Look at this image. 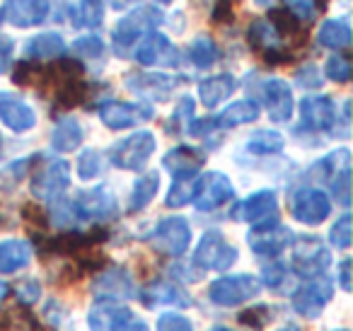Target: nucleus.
<instances>
[{"label":"nucleus","mask_w":353,"mask_h":331,"mask_svg":"<svg viewBox=\"0 0 353 331\" xmlns=\"http://www.w3.org/2000/svg\"><path fill=\"white\" fill-rule=\"evenodd\" d=\"M261 283L254 276H223L208 285V297L218 307H240L245 302L259 297Z\"/></svg>","instance_id":"1"},{"label":"nucleus","mask_w":353,"mask_h":331,"mask_svg":"<svg viewBox=\"0 0 353 331\" xmlns=\"http://www.w3.org/2000/svg\"><path fill=\"white\" fill-rule=\"evenodd\" d=\"M162 22V12L157 8H138L131 15H123L114 27V49L119 56H126V51L141 39V34L155 30Z\"/></svg>","instance_id":"2"},{"label":"nucleus","mask_w":353,"mask_h":331,"mask_svg":"<svg viewBox=\"0 0 353 331\" xmlns=\"http://www.w3.org/2000/svg\"><path fill=\"white\" fill-rule=\"evenodd\" d=\"M237 259H240L237 247H232L218 230L203 234L199 239L196 252H194V263L206 268V271H228Z\"/></svg>","instance_id":"3"},{"label":"nucleus","mask_w":353,"mask_h":331,"mask_svg":"<svg viewBox=\"0 0 353 331\" xmlns=\"http://www.w3.org/2000/svg\"><path fill=\"white\" fill-rule=\"evenodd\" d=\"M68 210L73 220H94L104 223L117 213V199L107 186H94V189L80 191L68 203Z\"/></svg>","instance_id":"4"},{"label":"nucleus","mask_w":353,"mask_h":331,"mask_svg":"<svg viewBox=\"0 0 353 331\" xmlns=\"http://www.w3.org/2000/svg\"><path fill=\"white\" fill-rule=\"evenodd\" d=\"M155 146L157 141L150 131H136L133 136L123 138L112 148V162L119 170L141 172L155 152Z\"/></svg>","instance_id":"5"},{"label":"nucleus","mask_w":353,"mask_h":331,"mask_svg":"<svg viewBox=\"0 0 353 331\" xmlns=\"http://www.w3.org/2000/svg\"><path fill=\"white\" fill-rule=\"evenodd\" d=\"M150 244L162 254L170 257H182L192 244V228H189L187 218L182 215H172V218H162L155 225L150 234Z\"/></svg>","instance_id":"6"},{"label":"nucleus","mask_w":353,"mask_h":331,"mask_svg":"<svg viewBox=\"0 0 353 331\" xmlns=\"http://www.w3.org/2000/svg\"><path fill=\"white\" fill-rule=\"evenodd\" d=\"M332 297L334 283L324 276H312V281H307L293 292V310L303 319H314L322 314V310L332 302Z\"/></svg>","instance_id":"7"},{"label":"nucleus","mask_w":353,"mask_h":331,"mask_svg":"<svg viewBox=\"0 0 353 331\" xmlns=\"http://www.w3.org/2000/svg\"><path fill=\"white\" fill-rule=\"evenodd\" d=\"M332 213V201L322 189L303 186L290 199V215L303 225H319Z\"/></svg>","instance_id":"8"},{"label":"nucleus","mask_w":353,"mask_h":331,"mask_svg":"<svg viewBox=\"0 0 353 331\" xmlns=\"http://www.w3.org/2000/svg\"><path fill=\"white\" fill-rule=\"evenodd\" d=\"M295 249H293V268L295 273L305 278L312 276H322L324 271L332 263V254L327 247H322L317 237H298L293 239Z\"/></svg>","instance_id":"9"},{"label":"nucleus","mask_w":353,"mask_h":331,"mask_svg":"<svg viewBox=\"0 0 353 331\" xmlns=\"http://www.w3.org/2000/svg\"><path fill=\"white\" fill-rule=\"evenodd\" d=\"M70 184V167L65 160H51L37 170L32 177V194L41 201H54L68 189Z\"/></svg>","instance_id":"10"},{"label":"nucleus","mask_w":353,"mask_h":331,"mask_svg":"<svg viewBox=\"0 0 353 331\" xmlns=\"http://www.w3.org/2000/svg\"><path fill=\"white\" fill-rule=\"evenodd\" d=\"M235 196V189H232V181L228 179L223 172H208L201 179H196V194H194V205L201 213H208V210L221 208L225 201H230Z\"/></svg>","instance_id":"11"},{"label":"nucleus","mask_w":353,"mask_h":331,"mask_svg":"<svg viewBox=\"0 0 353 331\" xmlns=\"http://www.w3.org/2000/svg\"><path fill=\"white\" fill-rule=\"evenodd\" d=\"M133 319V312L117 297H99L88 312L90 331H119L123 324Z\"/></svg>","instance_id":"12"},{"label":"nucleus","mask_w":353,"mask_h":331,"mask_svg":"<svg viewBox=\"0 0 353 331\" xmlns=\"http://www.w3.org/2000/svg\"><path fill=\"white\" fill-rule=\"evenodd\" d=\"M293 232L279 223L254 225V230H250V234H247L250 249L259 257H279L285 247L293 244Z\"/></svg>","instance_id":"13"},{"label":"nucleus","mask_w":353,"mask_h":331,"mask_svg":"<svg viewBox=\"0 0 353 331\" xmlns=\"http://www.w3.org/2000/svg\"><path fill=\"white\" fill-rule=\"evenodd\" d=\"M99 119L112 131H121V128H131L143 121H150L152 109L131 102H107L99 107Z\"/></svg>","instance_id":"14"},{"label":"nucleus","mask_w":353,"mask_h":331,"mask_svg":"<svg viewBox=\"0 0 353 331\" xmlns=\"http://www.w3.org/2000/svg\"><path fill=\"white\" fill-rule=\"evenodd\" d=\"M126 85L131 92L141 94V97L165 102L182 85V78H174V75H167V73H133L126 78Z\"/></svg>","instance_id":"15"},{"label":"nucleus","mask_w":353,"mask_h":331,"mask_svg":"<svg viewBox=\"0 0 353 331\" xmlns=\"http://www.w3.org/2000/svg\"><path fill=\"white\" fill-rule=\"evenodd\" d=\"M235 218L247 220L252 225L279 223V196L271 189H261L252 194L240 203V210H235Z\"/></svg>","instance_id":"16"},{"label":"nucleus","mask_w":353,"mask_h":331,"mask_svg":"<svg viewBox=\"0 0 353 331\" xmlns=\"http://www.w3.org/2000/svg\"><path fill=\"white\" fill-rule=\"evenodd\" d=\"M261 97H264V104L269 109L271 121L276 123H285L293 117V92H290V85L281 78H269L264 85H261Z\"/></svg>","instance_id":"17"},{"label":"nucleus","mask_w":353,"mask_h":331,"mask_svg":"<svg viewBox=\"0 0 353 331\" xmlns=\"http://www.w3.org/2000/svg\"><path fill=\"white\" fill-rule=\"evenodd\" d=\"M49 0H6L3 6V20H8L12 27H37L49 17Z\"/></svg>","instance_id":"18"},{"label":"nucleus","mask_w":353,"mask_h":331,"mask_svg":"<svg viewBox=\"0 0 353 331\" xmlns=\"http://www.w3.org/2000/svg\"><path fill=\"white\" fill-rule=\"evenodd\" d=\"M300 119L310 131H332L336 123V107L324 94H310L300 102Z\"/></svg>","instance_id":"19"},{"label":"nucleus","mask_w":353,"mask_h":331,"mask_svg":"<svg viewBox=\"0 0 353 331\" xmlns=\"http://www.w3.org/2000/svg\"><path fill=\"white\" fill-rule=\"evenodd\" d=\"M0 121L6 123L10 131L15 133H27L37 126V114L25 99H20L17 94L0 92Z\"/></svg>","instance_id":"20"},{"label":"nucleus","mask_w":353,"mask_h":331,"mask_svg":"<svg viewBox=\"0 0 353 331\" xmlns=\"http://www.w3.org/2000/svg\"><path fill=\"white\" fill-rule=\"evenodd\" d=\"M136 59L143 66H174L179 56H176V49L165 34L150 30V34L138 44Z\"/></svg>","instance_id":"21"},{"label":"nucleus","mask_w":353,"mask_h":331,"mask_svg":"<svg viewBox=\"0 0 353 331\" xmlns=\"http://www.w3.org/2000/svg\"><path fill=\"white\" fill-rule=\"evenodd\" d=\"M203 155L201 150L196 148H189V146H176L162 157V165H165L167 172L176 177V179H182V177H196L199 170L203 167Z\"/></svg>","instance_id":"22"},{"label":"nucleus","mask_w":353,"mask_h":331,"mask_svg":"<svg viewBox=\"0 0 353 331\" xmlns=\"http://www.w3.org/2000/svg\"><path fill=\"white\" fill-rule=\"evenodd\" d=\"M237 88V80L232 75L223 73V75H213L199 83V99H201L203 107L216 109L218 104H223Z\"/></svg>","instance_id":"23"},{"label":"nucleus","mask_w":353,"mask_h":331,"mask_svg":"<svg viewBox=\"0 0 353 331\" xmlns=\"http://www.w3.org/2000/svg\"><path fill=\"white\" fill-rule=\"evenodd\" d=\"M145 307H157V305H192L189 295L174 283H152V285H145L141 292Z\"/></svg>","instance_id":"24"},{"label":"nucleus","mask_w":353,"mask_h":331,"mask_svg":"<svg viewBox=\"0 0 353 331\" xmlns=\"http://www.w3.org/2000/svg\"><path fill=\"white\" fill-rule=\"evenodd\" d=\"M83 138H85V131L78 119L65 117L56 123L54 133H51V146H54L56 152H73L83 146Z\"/></svg>","instance_id":"25"},{"label":"nucleus","mask_w":353,"mask_h":331,"mask_svg":"<svg viewBox=\"0 0 353 331\" xmlns=\"http://www.w3.org/2000/svg\"><path fill=\"white\" fill-rule=\"evenodd\" d=\"M32 259V247L25 239H6L0 242V273H17Z\"/></svg>","instance_id":"26"},{"label":"nucleus","mask_w":353,"mask_h":331,"mask_svg":"<svg viewBox=\"0 0 353 331\" xmlns=\"http://www.w3.org/2000/svg\"><path fill=\"white\" fill-rule=\"evenodd\" d=\"M65 51L63 37H59L56 32H46V34L32 37L25 44V54L32 61H51L56 56H61Z\"/></svg>","instance_id":"27"},{"label":"nucleus","mask_w":353,"mask_h":331,"mask_svg":"<svg viewBox=\"0 0 353 331\" xmlns=\"http://www.w3.org/2000/svg\"><path fill=\"white\" fill-rule=\"evenodd\" d=\"M256 117H259V107H256L254 102H250V99H242V102H235L228 109H223L213 121L221 128H235V126H242V123L256 121Z\"/></svg>","instance_id":"28"},{"label":"nucleus","mask_w":353,"mask_h":331,"mask_svg":"<svg viewBox=\"0 0 353 331\" xmlns=\"http://www.w3.org/2000/svg\"><path fill=\"white\" fill-rule=\"evenodd\" d=\"M247 37H250L252 49L261 51L264 56L279 51L276 46H279V41H281V34L276 32V27L271 25L269 20H254L250 25V30H247Z\"/></svg>","instance_id":"29"},{"label":"nucleus","mask_w":353,"mask_h":331,"mask_svg":"<svg viewBox=\"0 0 353 331\" xmlns=\"http://www.w3.org/2000/svg\"><path fill=\"white\" fill-rule=\"evenodd\" d=\"M348 162H351L348 150L346 148H339V150H334L332 155H327L319 162H314V165L310 167V177L317 179V181H332L339 172L348 170Z\"/></svg>","instance_id":"30"},{"label":"nucleus","mask_w":353,"mask_h":331,"mask_svg":"<svg viewBox=\"0 0 353 331\" xmlns=\"http://www.w3.org/2000/svg\"><path fill=\"white\" fill-rule=\"evenodd\" d=\"M317 41L332 51L346 49L351 44V27L346 20H327L317 32Z\"/></svg>","instance_id":"31"},{"label":"nucleus","mask_w":353,"mask_h":331,"mask_svg":"<svg viewBox=\"0 0 353 331\" xmlns=\"http://www.w3.org/2000/svg\"><path fill=\"white\" fill-rule=\"evenodd\" d=\"M157 189H160V174L157 172H145L141 174V179L133 184L131 199H128V210H143L152 199H155Z\"/></svg>","instance_id":"32"},{"label":"nucleus","mask_w":353,"mask_h":331,"mask_svg":"<svg viewBox=\"0 0 353 331\" xmlns=\"http://www.w3.org/2000/svg\"><path fill=\"white\" fill-rule=\"evenodd\" d=\"M283 136L279 131H256L250 136L247 141V150L252 155H274V152H281L283 150Z\"/></svg>","instance_id":"33"},{"label":"nucleus","mask_w":353,"mask_h":331,"mask_svg":"<svg viewBox=\"0 0 353 331\" xmlns=\"http://www.w3.org/2000/svg\"><path fill=\"white\" fill-rule=\"evenodd\" d=\"M187 54H189V59H192V63L199 66V68H211L218 59L216 44H213L208 37H196V39H192Z\"/></svg>","instance_id":"34"},{"label":"nucleus","mask_w":353,"mask_h":331,"mask_svg":"<svg viewBox=\"0 0 353 331\" xmlns=\"http://www.w3.org/2000/svg\"><path fill=\"white\" fill-rule=\"evenodd\" d=\"M97 290L114 292V295L126 297L133 292V283H131V278H128L126 271H121V268H112V271L102 273V278L97 281Z\"/></svg>","instance_id":"35"},{"label":"nucleus","mask_w":353,"mask_h":331,"mask_svg":"<svg viewBox=\"0 0 353 331\" xmlns=\"http://www.w3.org/2000/svg\"><path fill=\"white\" fill-rule=\"evenodd\" d=\"M194 194H196V179L194 177H182V179H176L172 184L170 194H167V205L170 208H182L194 199Z\"/></svg>","instance_id":"36"},{"label":"nucleus","mask_w":353,"mask_h":331,"mask_svg":"<svg viewBox=\"0 0 353 331\" xmlns=\"http://www.w3.org/2000/svg\"><path fill=\"white\" fill-rule=\"evenodd\" d=\"M104 172V157L99 150H83L78 157V177L83 181H90Z\"/></svg>","instance_id":"37"},{"label":"nucleus","mask_w":353,"mask_h":331,"mask_svg":"<svg viewBox=\"0 0 353 331\" xmlns=\"http://www.w3.org/2000/svg\"><path fill=\"white\" fill-rule=\"evenodd\" d=\"M104 20V6L102 0H80L78 6V25L80 27H99Z\"/></svg>","instance_id":"38"},{"label":"nucleus","mask_w":353,"mask_h":331,"mask_svg":"<svg viewBox=\"0 0 353 331\" xmlns=\"http://www.w3.org/2000/svg\"><path fill=\"white\" fill-rule=\"evenodd\" d=\"M329 239L336 249H348L351 247V215H341L336 223L329 230Z\"/></svg>","instance_id":"39"},{"label":"nucleus","mask_w":353,"mask_h":331,"mask_svg":"<svg viewBox=\"0 0 353 331\" xmlns=\"http://www.w3.org/2000/svg\"><path fill=\"white\" fill-rule=\"evenodd\" d=\"M157 331H194L189 317L179 314V312H162L157 317Z\"/></svg>","instance_id":"40"},{"label":"nucleus","mask_w":353,"mask_h":331,"mask_svg":"<svg viewBox=\"0 0 353 331\" xmlns=\"http://www.w3.org/2000/svg\"><path fill=\"white\" fill-rule=\"evenodd\" d=\"M327 78L334 80V83H348L351 78V63H348L346 56L341 54H334L332 59L327 61Z\"/></svg>","instance_id":"41"},{"label":"nucleus","mask_w":353,"mask_h":331,"mask_svg":"<svg viewBox=\"0 0 353 331\" xmlns=\"http://www.w3.org/2000/svg\"><path fill=\"white\" fill-rule=\"evenodd\" d=\"M73 51L78 56H85V59H99V56L104 54V44H102V39H99V37L88 34V37H83V39L75 41Z\"/></svg>","instance_id":"42"},{"label":"nucleus","mask_w":353,"mask_h":331,"mask_svg":"<svg viewBox=\"0 0 353 331\" xmlns=\"http://www.w3.org/2000/svg\"><path fill=\"white\" fill-rule=\"evenodd\" d=\"M240 321L247 326H254V329H261V326L271 321V307H266V305L250 307V310L240 312Z\"/></svg>","instance_id":"43"},{"label":"nucleus","mask_w":353,"mask_h":331,"mask_svg":"<svg viewBox=\"0 0 353 331\" xmlns=\"http://www.w3.org/2000/svg\"><path fill=\"white\" fill-rule=\"evenodd\" d=\"M15 292H17L20 305H32V302H37L41 297V285L34 278H27V281H22L20 285H17Z\"/></svg>","instance_id":"44"},{"label":"nucleus","mask_w":353,"mask_h":331,"mask_svg":"<svg viewBox=\"0 0 353 331\" xmlns=\"http://www.w3.org/2000/svg\"><path fill=\"white\" fill-rule=\"evenodd\" d=\"M332 191H334V199H339L343 205H348V170L339 172L336 177H334L332 181Z\"/></svg>","instance_id":"45"},{"label":"nucleus","mask_w":353,"mask_h":331,"mask_svg":"<svg viewBox=\"0 0 353 331\" xmlns=\"http://www.w3.org/2000/svg\"><path fill=\"white\" fill-rule=\"evenodd\" d=\"M288 8L295 17H303V20H310L317 12V3L314 0H288Z\"/></svg>","instance_id":"46"},{"label":"nucleus","mask_w":353,"mask_h":331,"mask_svg":"<svg viewBox=\"0 0 353 331\" xmlns=\"http://www.w3.org/2000/svg\"><path fill=\"white\" fill-rule=\"evenodd\" d=\"M264 283L269 288H283V283H285V268L281 266V263H274V266H266L264 268Z\"/></svg>","instance_id":"47"},{"label":"nucleus","mask_w":353,"mask_h":331,"mask_svg":"<svg viewBox=\"0 0 353 331\" xmlns=\"http://www.w3.org/2000/svg\"><path fill=\"white\" fill-rule=\"evenodd\" d=\"M10 61H12V41L0 34V75L10 68Z\"/></svg>","instance_id":"48"},{"label":"nucleus","mask_w":353,"mask_h":331,"mask_svg":"<svg viewBox=\"0 0 353 331\" xmlns=\"http://www.w3.org/2000/svg\"><path fill=\"white\" fill-rule=\"evenodd\" d=\"M232 10H235V3H232V0H218L216 10H213V20L216 22L232 20Z\"/></svg>","instance_id":"49"},{"label":"nucleus","mask_w":353,"mask_h":331,"mask_svg":"<svg viewBox=\"0 0 353 331\" xmlns=\"http://www.w3.org/2000/svg\"><path fill=\"white\" fill-rule=\"evenodd\" d=\"M192 114H194V99L182 97L179 104H176V112H174V117H172V121H179V126H182L184 119H192Z\"/></svg>","instance_id":"50"},{"label":"nucleus","mask_w":353,"mask_h":331,"mask_svg":"<svg viewBox=\"0 0 353 331\" xmlns=\"http://www.w3.org/2000/svg\"><path fill=\"white\" fill-rule=\"evenodd\" d=\"M211 128H216V121L213 119H199V121H192V128H189V133L192 136H206Z\"/></svg>","instance_id":"51"},{"label":"nucleus","mask_w":353,"mask_h":331,"mask_svg":"<svg viewBox=\"0 0 353 331\" xmlns=\"http://www.w3.org/2000/svg\"><path fill=\"white\" fill-rule=\"evenodd\" d=\"M339 283L346 292L351 290V259H343L341 266H339Z\"/></svg>","instance_id":"52"},{"label":"nucleus","mask_w":353,"mask_h":331,"mask_svg":"<svg viewBox=\"0 0 353 331\" xmlns=\"http://www.w3.org/2000/svg\"><path fill=\"white\" fill-rule=\"evenodd\" d=\"M119 331H148V324H145V321L131 319V321H128V324H123Z\"/></svg>","instance_id":"53"},{"label":"nucleus","mask_w":353,"mask_h":331,"mask_svg":"<svg viewBox=\"0 0 353 331\" xmlns=\"http://www.w3.org/2000/svg\"><path fill=\"white\" fill-rule=\"evenodd\" d=\"M27 331H51L49 329V326H44V324H39V321H32V326H30V329H27Z\"/></svg>","instance_id":"54"},{"label":"nucleus","mask_w":353,"mask_h":331,"mask_svg":"<svg viewBox=\"0 0 353 331\" xmlns=\"http://www.w3.org/2000/svg\"><path fill=\"white\" fill-rule=\"evenodd\" d=\"M8 292H10V288H8V283H3V281H0V302L6 300V297H8Z\"/></svg>","instance_id":"55"},{"label":"nucleus","mask_w":353,"mask_h":331,"mask_svg":"<svg viewBox=\"0 0 353 331\" xmlns=\"http://www.w3.org/2000/svg\"><path fill=\"white\" fill-rule=\"evenodd\" d=\"M128 3H136V0H114V6L117 8H126Z\"/></svg>","instance_id":"56"},{"label":"nucleus","mask_w":353,"mask_h":331,"mask_svg":"<svg viewBox=\"0 0 353 331\" xmlns=\"http://www.w3.org/2000/svg\"><path fill=\"white\" fill-rule=\"evenodd\" d=\"M276 331H298L293 324H285V326H281V329H276Z\"/></svg>","instance_id":"57"},{"label":"nucleus","mask_w":353,"mask_h":331,"mask_svg":"<svg viewBox=\"0 0 353 331\" xmlns=\"http://www.w3.org/2000/svg\"><path fill=\"white\" fill-rule=\"evenodd\" d=\"M256 3H259V6H269L271 0H256Z\"/></svg>","instance_id":"58"},{"label":"nucleus","mask_w":353,"mask_h":331,"mask_svg":"<svg viewBox=\"0 0 353 331\" xmlns=\"http://www.w3.org/2000/svg\"><path fill=\"white\" fill-rule=\"evenodd\" d=\"M211 331H230V329H225V326H218V329H211Z\"/></svg>","instance_id":"59"},{"label":"nucleus","mask_w":353,"mask_h":331,"mask_svg":"<svg viewBox=\"0 0 353 331\" xmlns=\"http://www.w3.org/2000/svg\"><path fill=\"white\" fill-rule=\"evenodd\" d=\"M0 22H3V12H0Z\"/></svg>","instance_id":"60"},{"label":"nucleus","mask_w":353,"mask_h":331,"mask_svg":"<svg viewBox=\"0 0 353 331\" xmlns=\"http://www.w3.org/2000/svg\"><path fill=\"white\" fill-rule=\"evenodd\" d=\"M336 331H348V329H336Z\"/></svg>","instance_id":"61"},{"label":"nucleus","mask_w":353,"mask_h":331,"mask_svg":"<svg viewBox=\"0 0 353 331\" xmlns=\"http://www.w3.org/2000/svg\"><path fill=\"white\" fill-rule=\"evenodd\" d=\"M162 3H170V0H162Z\"/></svg>","instance_id":"62"}]
</instances>
